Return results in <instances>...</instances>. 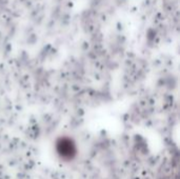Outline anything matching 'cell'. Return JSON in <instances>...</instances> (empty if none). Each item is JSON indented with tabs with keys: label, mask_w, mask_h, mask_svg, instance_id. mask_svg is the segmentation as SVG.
I'll use <instances>...</instances> for the list:
<instances>
[{
	"label": "cell",
	"mask_w": 180,
	"mask_h": 179,
	"mask_svg": "<svg viewBox=\"0 0 180 179\" xmlns=\"http://www.w3.org/2000/svg\"><path fill=\"white\" fill-rule=\"evenodd\" d=\"M57 152L64 159H72L76 155V148L69 138H60L57 142Z\"/></svg>",
	"instance_id": "cell-1"
}]
</instances>
